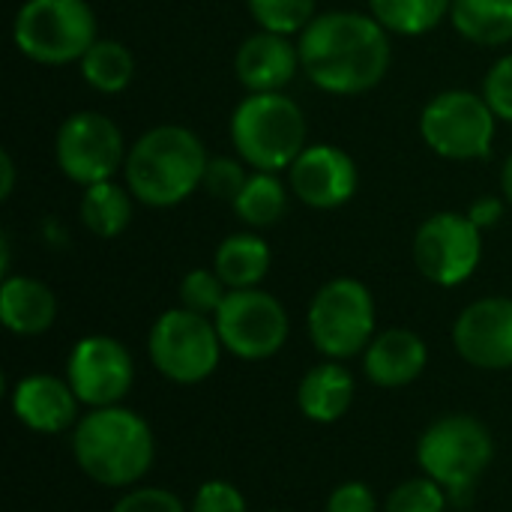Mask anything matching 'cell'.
I'll list each match as a JSON object with an SVG mask.
<instances>
[{
  "instance_id": "6da1fadb",
  "label": "cell",
  "mask_w": 512,
  "mask_h": 512,
  "mask_svg": "<svg viewBox=\"0 0 512 512\" xmlns=\"http://www.w3.org/2000/svg\"><path fill=\"white\" fill-rule=\"evenodd\" d=\"M300 66L309 81L336 96H357L381 84L390 69L387 27L363 12L315 15L300 33Z\"/></svg>"
},
{
  "instance_id": "7a4b0ae2",
  "label": "cell",
  "mask_w": 512,
  "mask_h": 512,
  "mask_svg": "<svg viewBox=\"0 0 512 512\" xmlns=\"http://www.w3.org/2000/svg\"><path fill=\"white\" fill-rule=\"evenodd\" d=\"M207 159L192 129L153 126L126 153V189L147 207H174L201 186Z\"/></svg>"
},
{
  "instance_id": "3957f363",
  "label": "cell",
  "mask_w": 512,
  "mask_h": 512,
  "mask_svg": "<svg viewBox=\"0 0 512 512\" xmlns=\"http://www.w3.org/2000/svg\"><path fill=\"white\" fill-rule=\"evenodd\" d=\"M153 432L129 408H93L72 432V456L78 468L99 486H135L153 465Z\"/></svg>"
},
{
  "instance_id": "277c9868",
  "label": "cell",
  "mask_w": 512,
  "mask_h": 512,
  "mask_svg": "<svg viewBox=\"0 0 512 512\" xmlns=\"http://www.w3.org/2000/svg\"><path fill=\"white\" fill-rule=\"evenodd\" d=\"M231 141L255 171H282L309 147L306 117L294 99L279 93H249L231 114Z\"/></svg>"
},
{
  "instance_id": "5b68a950",
  "label": "cell",
  "mask_w": 512,
  "mask_h": 512,
  "mask_svg": "<svg viewBox=\"0 0 512 512\" xmlns=\"http://www.w3.org/2000/svg\"><path fill=\"white\" fill-rule=\"evenodd\" d=\"M18 51L45 66L81 60L96 36V12L87 0H27L12 21Z\"/></svg>"
},
{
  "instance_id": "8992f818",
  "label": "cell",
  "mask_w": 512,
  "mask_h": 512,
  "mask_svg": "<svg viewBox=\"0 0 512 512\" xmlns=\"http://www.w3.org/2000/svg\"><path fill=\"white\" fill-rule=\"evenodd\" d=\"M492 456L495 444L489 429L468 414H450L432 423L417 444L423 474L450 495L471 492L492 465Z\"/></svg>"
},
{
  "instance_id": "52a82bcc",
  "label": "cell",
  "mask_w": 512,
  "mask_h": 512,
  "mask_svg": "<svg viewBox=\"0 0 512 512\" xmlns=\"http://www.w3.org/2000/svg\"><path fill=\"white\" fill-rule=\"evenodd\" d=\"M150 360L174 384H201L210 378L222 357L216 321L189 309H168L156 318L147 339Z\"/></svg>"
},
{
  "instance_id": "ba28073f",
  "label": "cell",
  "mask_w": 512,
  "mask_h": 512,
  "mask_svg": "<svg viewBox=\"0 0 512 512\" xmlns=\"http://www.w3.org/2000/svg\"><path fill=\"white\" fill-rule=\"evenodd\" d=\"M498 117L486 96L471 90H444L420 114V135L444 159H486L495 144Z\"/></svg>"
},
{
  "instance_id": "9c48e42d",
  "label": "cell",
  "mask_w": 512,
  "mask_h": 512,
  "mask_svg": "<svg viewBox=\"0 0 512 512\" xmlns=\"http://www.w3.org/2000/svg\"><path fill=\"white\" fill-rule=\"evenodd\" d=\"M375 333V300L357 279H333L309 306V336L330 360H348L369 348Z\"/></svg>"
},
{
  "instance_id": "30bf717a",
  "label": "cell",
  "mask_w": 512,
  "mask_h": 512,
  "mask_svg": "<svg viewBox=\"0 0 512 512\" xmlns=\"http://www.w3.org/2000/svg\"><path fill=\"white\" fill-rule=\"evenodd\" d=\"M126 153L120 126L99 111H78L57 129V165L78 186L111 180L126 165Z\"/></svg>"
},
{
  "instance_id": "8fae6325",
  "label": "cell",
  "mask_w": 512,
  "mask_h": 512,
  "mask_svg": "<svg viewBox=\"0 0 512 512\" xmlns=\"http://www.w3.org/2000/svg\"><path fill=\"white\" fill-rule=\"evenodd\" d=\"M213 318L222 348L240 360H267L279 354L291 327L282 303L261 288L228 291Z\"/></svg>"
},
{
  "instance_id": "7c38bea8",
  "label": "cell",
  "mask_w": 512,
  "mask_h": 512,
  "mask_svg": "<svg viewBox=\"0 0 512 512\" xmlns=\"http://www.w3.org/2000/svg\"><path fill=\"white\" fill-rule=\"evenodd\" d=\"M480 258L483 237L468 213H435L417 228L414 264L429 282L441 288H453L471 279Z\"/></svg>"
},
{
  "instance_id": "4fadbf2b",
  "label": "cell",
  "mask_w": 512,
  "mask_h": 512,
  "mask_svg": "<svg viewBox=\"0 0 512 512\" xmlns=\"http://www.w3.org/2000/svg\"><path fill=\"white\" fill-rule=\"evenodd\" d=\"M135 378L132 357L126 345L111 336H84L66 363V381L75 390L78 402L90 408H111L117 405Z\"/></svg>"
},
{
  "instance_id": "5bb4252c",
  "label": "cell",
  "mask_w": 512,
  "mask_h": 512,
  "mask_svg": "<svg viewBox=\"0 0 512 512\" xmlns=\"http://www.w3.org/2000/svg\"><path fill=\"white\" fill-rule=\"evenodd\" d=\"M456 351L477 369H512V300L486 297L471 303L453 327Z\"/></svg>"
},
{
  "instance_id": "9a60e30c",
  "label": "cell",
  "mask_w": 512,
  "mask_h": 512,
  "mask_svg": "<svg viewBox=\"0 0 512 512\" xmlns=\"http://www.w3.org/2000/svg\"><path fill=\"white\" fill-rule=\"evenodd\" d=\"M288 183L303 204L315 210H336L357 192V165L333 144H309L288 168Z\"/></svg>"
},
{
  "instance_id": "2e32d148",
  "label": "cell",
  "mask_w": 512,
  "mask_h": 512,
  "mask_svg": "<svg viewBox=\"0 0 512 512\" xmlns=\"http://www.w3.org/2000/svg\"><path fill=\"white\" fill-rule=\"evenodd\" d=\"M297 69H303L300 48L291 45L288 36L273 30H261L249 36L234 57L237 81L249 93H279L285 84L294 81Z\"/></svg>"
},
{
  "instance_id": "e0dca14e",
  "label": "cell",
  "mask_w": 512,
  "mask_h": 512,
  "mask_svg": "<svg viewBox=\"0 0 512 512\" xmlns=\"http://www.w3.org/2000/svg\"><path fill=\"white\" fill-rule=\"evenodd\" d=\"M12 411L27 429L57 435L78 423V396L69 381L54 375H30L15 384Z\"/></svg>"
},
{
  "instance_id": "ac0fdd59",
  "label": "cell",
  "mask_w": 512,
  "mask_h": 512,
  "mask_svg": "<svg viewBox=\"0 0 512 512\" xmlns=\"http://www.w3.org/2000/svg\"><path fill=\"white\" fill-rule=\"evenodd\" d=\"M426 360H429L426 342L414 330L393 327L369 342L363 369L372 384L393 390V387H405L417 381L426 369Z\"/></svg>"
},
{
  "instance_id": "d6986e66",
  "label": "cell",
  "mask_w": 512,
  "mask_h": 512,
  "mask_svg": "<svg viewBox=\"0 0 512 512\" xmlns=\"http://www.w3.org/2000/svg\"><path fill=\"white\" fill-rule=\"evenodd\" d=\"M0 318L15 336H39L51 330L57 318V300L51 288L30 276H6L0 288Z\"/></svg>"
},
{
  "instance_id": "ffe728a7",
  "label": "cell",
  "mask_w": 512,
  "mask_h": 512,
  "mask_svg": "<svg viewBox=\"0 0 512 512\" xmlns=\"http://www.w3.org/2000/svg\"><path fill=\"white\" fill-rule=\"evenodd\" d=\"M354 402V378L345 366L321 363L309 369L297 387V405L312 423H336Z\"/></svg>"
},
{
  "instance_id": "44dd1931",
  "label": "cell",
  "mask_w": 512,
  "mask_h": 512,
  "mask_svg": "<svg viewBox=\"0 0 512 512\" xmlns=\"http://www.w3.org/2000/svg\"><path fill=\"white\" fill-rule=\"evenodd\" d=\"M213 270L228 285V291L258 288L270 270V246L258 234H231L219 243Z\"/></svg>"
},
{
  "instance_id": "7402d4cb",
  "label": "cell",
  "mask_w": 512,
  "mask_h": 512,
  "mask_svg": "<svg viewBox=\"0 0 512 512\" xmlns=\"http://www.w3.org/2000/svg\"><path fill=\"white\" fill-rule=\"evenodd\" d=\"M450 21L474 45L512 42V0H453Z\"/></svg>"
},
{
  "instance_id": "603a6c76",
  "label": "cell",
  "mask_w": 512,
  "mask_h": 512,
  "mask_svg": "<svg viewBox=\"0 0 512 512\" xmlns=\"http://www.w3.org/2000/svg\"><path fill=\"white\" fill-rule=\"evenodd\" d=\"M132 219V198L129 189L117 186L114 180H102L93 186H84L81 195V222L90 234L111 240L126 231Z\"/></svg>"
},
{
  "instance_id": "cb8c5ba5",
  "label": "cell",
  "mask_w": 512,
  "mask_h": 512,
  "mask_svg": "<svg viewBox=\"0 0 512 512\" xmlns=\"http://www.w3.org/2000/svg\"><path fill=\"white\" fill-rule=\"evenodd\" d=\"M78 63H81L84 81L93 90L108 93V96L126 90L132 75H135L132 51L123 42H117V39H96Z\"/></svg>"
},
{
  "instance_id": "d4e9b609",
  "label": "cell",
  "mask_w": 512,
  "mask_h": 512,
  "mask_svg": "<svg viewBox=\"0 0 512 512\" xmlns=\"http://www.w3.org/2000/svg\"><path fill=\"white\" fill-rule=\"evenodd\" d=\"M369 9L387 30L402 36H423L450 15L453 0H369Z\"/></svg>"
},
{
  "instance_id": "484cf974",
  "label": "cell",
  "mask_w": 512,
  "mask_h": 512,
  "mask_svg": "<svg viewBox=\"0 0 512 512\" xmlns=\"http://www.w3.org/2000/svg\"><path fill=\"white\" fill-rule=\"evenodd\" d=\"M234 210L252 228H270V225H276L285 216V210H288L285 183L276 174H270V171L249 174L240 198L234 201Z\"/></svg>"
},
{
  "instance_id": "4316f807",
  "label": "cell",
  "mask_w": 512,
  "mask_h": 512,
  "mask_svg": "<svg viewBox=\"0 0 512 512\" xmlns=\"http://www.w3.org/2000/svg\"><path fill=\"white\" fill-rule=\"evenodd\" d=\"M246 6L261 30L282 36L303 33L315 18V0H246Z\"/></svg>"
},
{
  "instance_id": "83f0119b",
  "label": "cell",
  "mask_w": 512,
  "mask_h": 512,
  "mask_svg": "<svg viewBox=\"0 0 512 512\" xmlns=\"http://www.w3.org/2000/svg\"><path fill=\"white\" fill-rule=\"evenodd\" d=\"M225 297H228V285L219 279L216 270H192L180 282V303L189 312H198V315L210 318V315L219 312Z\"/></svg>"
},
{
  "instance_id": "f1b7e54d",
  "label": "cell",
  "mask_w": 512,
  "mask_h": 512,
  "mask_svg": "<svg viewBox=\"0 0 512 512\" xmlns=\"http://www.w3.org/2000/svg\"><path fill=\"white\" fill-rule=\"evenodd\" d=\"M384 512H447V492L429 477L408 480L390 492Z\"/></svg>"
},
{
  "instance_id": "f546056e",
  "label": "cell",
  "mask_w": 512,
  "mask_h": 512,
  "mask_svg": "<svg viewBox=\"0 0 512 512\" xmlns=\"http://www.w3.org/2000/svg\"><path fill=\"white\" fill-rule=\"evenodd\" d=\"M243 159H231V156H213L207 159V168H204V177H201V189L210 195V198H219V201H228L234 204L249 180Z\"/></svg>"
},
{
  "instance_id": "4dcf8cb0",
  "label": "cell",
  "mask_w": 512,
  "mask_h": 512,
  "mask_svg": "<svg viewBox=\"0 0 512 512\" xmlns=\"http://www.w3.org/2000/svg\"><path fill=\"white\" fill-rule=\"evenodd\" d=\"M483 96H486V102L498 120L512 123V54L501 57L489 69V75L483 81Z\"/></svg>"
},
{
  "instance_id": "1f68e13d",
  "label": "cell",
  "mask_w": 512,
  "mask_h": 512,
  "mask_svg": "<svg viewBox=\"0 0 512 512\" xmlns=\"http://www.w3.org/2000/svg\"><path fill=\"white\" fill-rule=\"evenodd\" d=\"M192 512H246V501L237 486L225 480H207L195 492Z\"/></svg>"
},
{
  "instance_id": "d6a6232c",
  "label": "cell",
  "mask_w": 512,
  "mask_h": 512,
  "mask_svg": "<svg viewBox=\"0 0 512 512\" xmlns=\"http://www.w3.org/2000/svg\"><path fill=\"white\" fill-rule=\"evenodd\" d=\"M111 512H186L180 498L168 489H132Z\"/></svg>"
},
{
  "instance_id": "836d02e7",
  "label": "cell",
  "mask_w": 512,
  "mask_h": 512,
  "mask_svg": "<svg viewBox=\"0 0 512 512\" xmlns=\"http://www.w3.org/2000/svg\"><path fill=\"white\" fill-rule=\"evenodd\" d=\"M327 512H378V501L366 483H342L327 498Z\"/></svg>"
},
{
  "instance_id": "e575fe53",
  "label": "cell",
  "mask_w": 512,
  "mask_h": 512,
  "mask_svg": "<svg viewBox=\"0 0 512 512\" xmlns=\"http://www.w3.org/2000/svg\"><path fill=\"white\" fill-rule=\"evenodd\" d=\"M501 216H504V201H501L498 195L477 198V201L471 204V210H468V219H471L480 231H483V228L498 225V222H501Z\"/></svg>"
},
{
  "instance_id": "d590c367",
  "label": "cell",
  "mask_w": 512,
  "mask_h": 512,
  "mask_svg": "<svg viewBox=\"0 0 512 512\" xmlns=\"http://www.w3.org/2000/svg\"><path fill=\"white\" fill-rule=\"evenodd\" d=\"M15 186V162L9 156V150L0 153V198H9Z\"/></svg>"
},
{
  "instance_id": "8d00e7d4",
  "label": "cell",
  "mask_w": 512,
  "mask_h": 512,
  "mask_svg": "<svg viewBox=\"0 0 512 512\" xmlns=\"http://www.w3.org/2000/svg\"><path fill=\"white\" fill-rule=\"evenodd\" d=\"M501 189H504V198L510 201V207H512V153L507 156L504 171H501Z\"/></svg>"
},
{
  "instance_id": "74e56055",
  "label": "cell",
  "mask_w": 512,
  "mask_h": 512,
  "mask_svg": "<svg viewBox=\"0 0 512 512\" xmlns=\"http://www.w3.org/2000/svg\"><path fill=\"white\" fill-rule=\"evenodd\" d=\"M270 512H282V510H270Z\"/></svg>"
}]
</instances>
